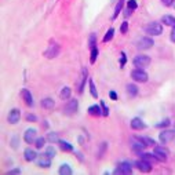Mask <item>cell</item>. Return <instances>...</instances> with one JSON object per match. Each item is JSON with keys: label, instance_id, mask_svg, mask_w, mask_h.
Masks as SVG:
<instances>
[{"label": "cell", "instance_id": "cell-1", "mask_svg": "<svg viewBox=\"0 0 175 175\" xmlns=\"http://www.w3.org/2000/svg\"><path fill=\"white\" fill-rule=\"evenodd\" d=\"M145 32L147 34H152V36H158V34H161V32H163V26L158 22H150L146 25Z\"/></svg>", "mask_w": 175, "mask_h": 175}, {"label": "cell", "instance_id": "cell-2", "mask_svg": "<svg viewBox=\"0 0 175 175\" xmlns=\"http://www.w3.org/2000/svg\"><path fill=\"white\" fill-rule=\"evenodd\" d=\"M150 63V58L147 55H143V54H141V55H136L135 58H134V65H135L136 68H146L147 65Z\"/></svg>", "mask_w": 175, "mask_h": 175}, {"label": "cell", "instance_id": "cell-3", "mask_svg": "<svg viewBox=\"0 0 175 175\" xmlns=\"http://www.w3.org/2000/svg\"><path fill=\"white\" fill-rule=\"evenodd\" d=\"M131 77L135 80V81H139V83H146L147 81V73L145 70H142V69H135V70H132V73H131Z\"/></svg>", "mask_w": 175, "mask_h": 175}, {"label": "cell", "instance_id": "cell-4", "mask_svg": "<svg viewBox=\"0 0 175 175\" xmlns=\"http://www.w3.org/2000/svg\"><path fill=\"white\" fill-rule=\"evenodd\" d=\"M58 54H59V45L52 41V43L48 45V48L45 50L44 56H45V58H48V59H52V58H55Z\"/></svg>", "mask_w": 175, "mask_h": 175}, {"label": "cell", "instance_id": "cell-5", "mask_svg": "<svg viewBox=\"0 0 175 175\" xmlns=\"http://www.w3.org/2000/svg\"><path fill=\"white\" fill-rule=\"evenodd\" d=\"M153 44H154L153 39H150V37H141V39L136 41V48L138 50H147Z\"/></svg>", "mask_w": 175, "mask_h": 175}, {"label": "cell", "instance_id": "cell-6", "mask_svg": "<svg viewBox=\"0 0 175 175\" xmlns=\"http://www.w3.org/2000/svg\"><path fill=\"white\" fill-rule=\"evenodd\" d=\"M175 138V131L174 130H165L163 132H160V135H158V139L161 143H168L171 142L172 139Z\"/></svg>", "mask_w": 175, "mask_h": 175}, {"label": "cell", "instance_id": "cell-7", "mask_svg": "<svg viewBox=\"0 0 175 175\" xmlns=\"http://www.w3.org/2000/svg\"><path fill=\"white\" fill-rule=\"evenodd\" d=\"M77 107H79V102L76 101V99H72V101H69L68 103L65 105L63 113L68 114V116H70V114H73V113L77 112Z\"/></svg>", "mask_w": 175, "mask_h": 175}, {"label": "cell", "instance_id": "cell-8", "mask_svg": "<svg viewBox=\"0 0 175 175\" xmlns=\"http://www.w3.org/2000/svg\"><path fill=\"white\" fill-rule=\"evenodd\" d=\"M145 147H146V145L142 142V139L139 136H138V138H134L132 142H131V149H132L135 153H138V154H141L142 150H143Z\"/></svg>", "mask_w": 175, "mask_h": 175}, {"label": "cell", "instance_id": "cell-9", "mask_svg": "<svg viewBox=\"0 0 175 175\" xmlns=\"http://www.w3.org/2000/svg\"><path fill=\"white\" fill-rule=\"evenodd\" d=\"M132 172V165L127 161H123V163L119 164L117 169H114V174H131Z\"/></svg>", "mask_w": 175, "mask_h": 175}, {"label": "cell", "instance_id": "cell-10", "mask_svg": "<svg viewBox=\"0 0 175 175\" xmlns=\"http://www.w3.org/2000/svg\"><path fill=\"white\" fill-rule=\"evenodd\" d=\"M135 165L141 172H150V171H152V163H149V161L143 160V158L138 160V161L135 163Z\"/></svg>", "mask_w": 175, "mask_h": 175}, {"label": "cell", "instance_id": "cell-11", "mask_svg": "<svg viewBox=\"0 0 175 175\" xmlns=\"http://www.w3.org/2000/svg\"><path fill=\"white\" fill-rule=\"evenodd\" d=\"M153 153L156 154L158 161H165L167 160V156H168V150L163 146H154V152Z\"/></svg>", "mask_w": 175, "mask_h": 175}, {"label": "cell", "instance_id": "cell-12", "mask_svg": "<svg viewBox=\"0 0 175 175\" xmlns=\"http://www.w3.org/2000/svg\"><path fill=\"white\" fill-rule=\"evenodd\" d=\"M19 117H21V112H19V109H11V112L8 113V123L10 124H17L18 121H19Z\"/></svg>", "mask_w": 175, "mask_h": 175}, {"label": "cell", "instance_id": "cell-13", "mask_svg": "<svg viewBox=\"0 0 175 175\" xmlns=\"http://www.w3.org/2000/svg\"><path fill=\"white\" fill-rule=\"evenodd\" d=\"M51 164V157L50 156H47V154H41L39 158H37V165L41 167V168H48Z\"/></svg>", "mask_w": 175, "mask_h": 175}, {"label": "cell", "instance_id": "cell-14", "mask_svg": "<svg viewBox=\"0 0 175 175\" xmlns=\"http://www.w3.org/2000/svg\"><path fill=\"white\" fill-rule=\"evenodd\" d=\"M23 139L26 143H33L36 141V130L34 128H29V130L25 131L23 134Z\"/></svg>", "mask_w": 175, "mask_h": 175}, {"label": "cell", "instance_id": "cell-15", "mask_svg": "<svg viewBox=\"0 0 175 175\" xmlns=\"http://www.w3.org/2000/svg\"><path fill=\"white\" fill-rule=\"evenodd\" d=\"M21 95H22L23 101H25V103H26L28 106H33V98H32L30 91L26 90V88H23V90L21 91Z\"/></svg>", "mask_w": 175, "mask_h": 175}, {"label": "cell", "instance_id": "cell-16", "mask_svg": "<svg viewBox=\"0 0 175 175\" xmlns=\"http://www.w3.org/2000/svg\"><path fill=\"white\" fill-rule=\"evenodd\" d=\"M131 127H132L134 130H143V128H146V124H145L143 120H141L139 117H135V119L131 120Z\"/></svg>", "mask_w": 175, "mask_h": 175}, {"label": "cell", "instance_id": "cell-17", "mask_svg": "<svg viewBox=\"0 0 175 175\" xmlns=\"http://www.w3.org/2000/svg\"><path fill=\"white\" fill-rule=\"evenodd\" d=\"M23 156H25V160L26 161H33L37 157V153L34 152V150H32V149H26L25 153H23Z\"/></svg>", "mask_w": 175, "mask_h": 175}, {"label": "cell", "instance_id": "cell-18", "mask_svg": "<svg viewBox=\"0 0 175 175\" xmlns=\"http://www.w3.org/2000/svg\"><path fill=\"white\" fill-rule=\"evenodd\" d=\"M88 113L91 116H101L102 114V107L98 106V105H92V106L88 107Z\"/></svg>", "mask_w": 175, "mask_h": 175}, {"label": "cell", "instance_id": "cell-19", "mask_svg": "<svg viewBox=\"0 0 175 175\" xmlns=\"http://www.w3.org/2000/svg\"><path fill=\"white\" fill-rule=\"evenodd\" d=\"M41 106L44 107V109H52V107L55 106V102L52 101V98H44L41 101Z\"/></svg>", "mask_w": 175, "mask_h": 175}, {"label": "cell", "instance_id": "cell-20", "mask_svg": "<svg viewBox=\"0 0 175 175\" xmlns=\"http://www.w3.org/2000/svg\"><path fill=\"white\" fill-rule=\"evenodd\" d=\"M141 158L146 160V161H149V163H154V161H158V158L156 157V154H154V153H153V154H150V153H142V154H141Z\"/></svg>", "mask_w": 175, "mask_h": 175}, {"label": "cell", "instance_id": "cell-21", "mask_svg": "<svg viewBox=\"0 0 175 175\" xmlns=\"http://www.w3.org/2000/svg\"><path fill=\"white\" fill-rule=\"evenodd\" d=\"M58 172H59V175H72V168L68 164H62L58 169Z\"/></svg>", "mask_w": 175, "mask_h": 175}, {"label": "cell", "instance_id": "cell-22", "mask_svg": "<svg viewBox=\"0 0 175 175\" xmlns=\"http://www.w3.org/2000/svg\"><path fill=\"white\" fill-rule=\"evenodd\" d=\"M161 21H163L164 25H168V26L175 28V18L174 17H171V15H164Z\"/></svg>", "mask_w": 175, "mask_h": 175}, {"label": "cell", "instance_id": "cell-23", "mask_svg": "<svg viewBox=\"0 0 175 175\" xmlns=\"http://www.w3.org/2000/svg\"><path fill=\"white\" fill-rule=\"evenodd\" d=\"M127 92H128L130 96H136V94H138V87L135 84H128L127 85Z\"/></svg>", "mask_w": 175, "mask_h": 175}, {"label": "cell", "instance_id": "cell-24", "mask_svg": "<svg viewBox=\"0 0 175 175\" xmlns=\"http://www.w3.org/2000/svg\"><path fill=\"white\" fill-rule=\"evenodd\" d=\"M70 88L69 87H63L62 90H61V92H59V96H61V99H68L69 96H70Z\"/></svg>", "mask_w": 175, "mask_h": 175}, {"label": "cell", "instance_id": "cell-25", "mask_svg": "<svg viewBox=\"0 0 175 175\" xmlns=\"http://www.w3.org/2000/svg\"><path fill=\"white\" fill-rule=\"evenodd\" d=\"M59 145H61V149L65 150V152H72L73 150V146L70 143H68L66 141H59Z\"/></svg>", "mask_w": 175, "mask_h": 175}, {"label": "cell", "instance_id": "cell-26", "mask_svg": "<svg viewBox=\"0 0 175 175\" xmlns=\"http://www.w3.org/2000/svg\"><path fill=\"white\" fill-rule=\"evenodd\" d=\"M123 4H124V0H119V3L116 4V8H114V14H113V19H114V18H117V15H119V12L121 11V8H123Z\"/></svg>", "mask_w": 175, "mask_h": 175}, {"label": "cell", "instance_id": "cell-27", "mask_svg": "<svg viewBox=\"0 0 175 175\" xmlns=\"http://www.w3.org/2000/svg\"><path fill=\"white\" fill-rule=\"evenodd\" d=\"M139 138H141V136H139ZM141 139H142V142H143L146 146H154V145H156V142L153 141L152 138H149V136H142Z\"/></svg>", "mask_w": 175, "mask_h": 175}, {"label": "cell", "instance_id": "cell-28", "mask_svg": "<svg viewBox=\"0 0 175 175\" xmlns=\"http://www.w3.org/2000/svg\"><path fill=\"white\" fill-rule=\"evenodd\" d=\"M113 34H114V29L110 28V29H109V30L106 32V34H105V37H103V41H105V43L110 41V40L113 39Z\"/></svg>", "mask_w": 175, "mask_h": 175}, {"label": "cell", "instance_id": "cell-29", "mask_svg": "<svg viewBox=\"0 0 175 175\" xmlns=\"http://www.w3.org/2000/svg\"><path fill=\"white\" fill-rule=\"evenodd\" d=\"M47 141L48 142H59V138H58V134L56 132H50L48 135H47Z\"/></svg>", "mask_w": 175, "mask_h": 175}, {"label": "cell", "instance_id": "cell-30", "mask_svg": "<svg viewBox=\"0 0 175 175\" xmlns=\"http://www.w3.org/2000/svg\"><path fill=\"white\" fill-rule=\"evenodd\" d=\"M96 56H98V48L94 47V48H91V56H90V62L91 63H95Z\"/></svg>", "mask_w": 175, "mask_h": 175}, {"label": "cell", "instance_id": "cell-31", "mask_svg": "<svg viewBox=\"0 0 175 175\" xmlns=\"http://www.w3.org/2000/svg\"><path fill=\"white\" fill-rule=\"evenodd\" d=\"M90 92H91V95L94 96V98L98 96V91H96L95 84H94V81H92V80H90Z\"/></svg>", "mask_w": 175, "mask_h": 175}, {"label": "cell", "instance_id": "cell-32", "mask_svg": "<svg viewBox=\"0 0 175 175\" xmlns=\"http://www.w3.org/2000/svg\"><path fill=\"white\" fill-rule=\"evenodd\" d=\"M85 79H87V70H83V76H81V83H80V87H79V92H83V87H84V83H85Z\"/></svg>", "mask_w": 175, "mask_h": 175}, {"label": "cell", "instance_id": "cell-33", "mask_svg": "<svg viewBox=\"0 0 175 175\" xmlns=\"http://www.w3.org/2000/svg\"><path fill=\"white\" fill-rule=\"evenodd\" d=\"M44 143H45V139L41 136V138H37L36 141H34V145H36V147L37 149H41V147L44 146Z\"/></svg>", "mask_w": 175, "mask_h": 175}, {"label": "cell", "instance_id": "cell-34", "mask_svg": "<svg viewBox=\"0 0 175 175\" xmlns=\"http://www.w3.org/2000/svg\"><path fill=\"white\" fill-rule=\"evenodd\" d=\"M96 36L95 33H91L90 34V48H94V47H96Z\"/></svg>", "mask_w": 175, "mask_h": 175}, {"label": "cell", "instance_id": "cell-35", "mask_svg": "<svg viewBox=\"0 0 175 175\" xmlns=\"http://www.w3.org/2000/svg\"><path fill=\"white\" fill-rule=\"evenodd\" d=\"M45 154L50 156V157H54V156H55V149H54L52 146H48L47 149H45Z\"/></svg>", "mask_w": 175, "mask_h": 175}, {"label": "cell", "instance_id": "cell-36", "mask_svg": "<svg viewBox=\"0 0 175 175\" xmlns=\"http://www.w3.org/2000/svg\"><path fill=\"white\" fill-rule=\"evenodd\" d=\"M101 107H102V114H103V116H107V114H109V109H107V106L105 105L103 101H101Z\"/></svg>", "mask_w": 175, "mask_h": 175}, {"label": "cell", "instance_id": "cell-37", "mask_svg": "<svg viewBox=\"0 0 175 175\" xmlns=\"http://www.w3.org/2000/svg\"><path fill=\"white\" fill-rule=\"evenodd\" d=\"M127 6H128V8H130V10H135L138 4H136V1H135V0H130V1L127 3Z\"/></svg>", "mask_w": 175, "mask_h": 175}, {"label": "cell", "instance_id": "cell-38", "mask_svg": "<svg viewBox=\"0 0 175 175\" xmlns=\"http://www.w3.org/2000/svg\"><path fill=\"white\" fill-rule=\"evenodd\" d=\"M120 30H121V33H127V30H128V22H123V23H121Z\"/></svg>", "mask_w": 175, "mask_h": 175}, {"label": "cell", "instance_id": "cell-39", "mask_svg": "<svg viewBox=\"0 0 175 175\" xmlns=\"http://www.w3.org/2000/svg\"><path fill=\"white\" fill-rule=\"evenodd\" d=\"M168 125H169V120H168V119H165L164 121H161V123H158L157 127H158V128H161V127H168Z\"/></svg>", "mask_w": 175, "mask_h": 175}, {"label": "cell", "instance_id": "cell-40", "mask_svg": "<svg viewBox=\"0 0 175 175\" xmlns=\"http://www.w3.org/2000/svg\"><path fill=\"white\" fill-rule=\"evenodd\" d=\"M26 120H28V121H36V116H34V114H28V116H26Z\"/></svg>", "mask_w": 175, "mask_h": 175}, {"label": "cell", "instance_id": "cell-41", "mask_svg": "<svg viewBox=\"0 0 175 175\" xmlns=\"http://www.w3.org/2000/svg\"><path fill=\"white\" fill-rule=\"evenodd\" d=\"M120 63H121V66H124V63H125V54L124 52H121V61H120Z\"/></svg>", "mask_w": 175, "mask_h": 175}, {"label": "cell", "instance_id": "cell-42", "mask_svg": "<svg viewBox=\"0 0 175 175\" xmlns=\"http://www.w3.org/2000/svg\"><path fill=\"white\" fill-rule=\"evenodd\" d=\"M110 98H112L113 101H116V99H117V94H116L114 91H110Z\"/></svg>", "mask_w": 175, "mask_h": 175}, {"label": "cell", "instance_id": "cell-43", "mask_svg": "<svg viewBox=\"0 0 175 175\" xmlns=\"http://www.w3.org/2000/svg\"><path fill=\"white\" fill-rule=\"evenodd\" d=\"M163 3L165 6H171V4L174 3V0H163Z\"/></svg>", "mask_w": 175, "mask_h": 175}, {"label": "cell", "instance_id": "cell-44", "mask_svg": "<svg viewBox=\"0 0 175 175\" xmlns=\"http://www.w3.org/2000/svg\"><path fill=\"white\" fill-rule=\"evenodd\" d=\"M171 40L175 43V28L172 29V32H171Z\"/></svg>", "mask_w": 175, "mask_h": 175}, {"label": "cell", "instance_id": "cell-45", "mask_svg": "<svg viewBox=\"0 0 175 175\" xmlns=\"http://www.w3.org/2000/svg\"><path fill=\"white\" fill-rule=\"evenodd\" d=\"M8 174H19V169H14V171H10Z\"/></svg>", "mask_w": 175, "mask_h": 175}]
</instances>
